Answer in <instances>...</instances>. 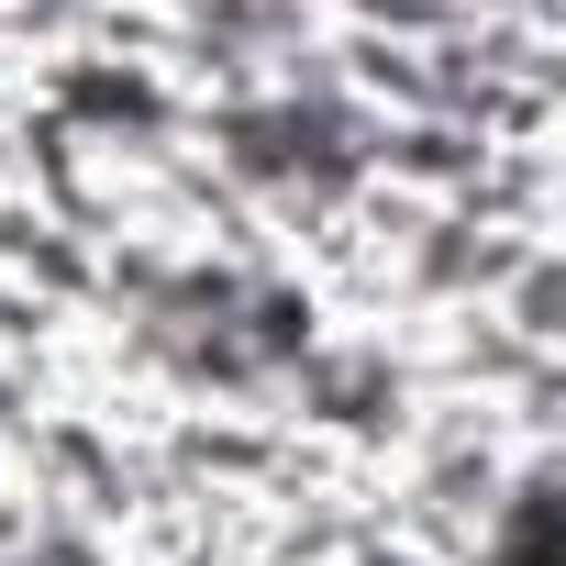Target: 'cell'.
<instances>
[{
	"label": "cell",
	"instance_id": "obj_1",
	"mask_svg": "<svg viewBox=\"0 0 566 566\" xmlns=\"http://www.w3.org/2000/svg\"><path fill=\"white\" fill-rule=\"evenodd\" d=\"M45 566H78V555H45Z\"/></svg>",
	"mask_w": 566,
	"mask_h": 566
}]
</instances>
